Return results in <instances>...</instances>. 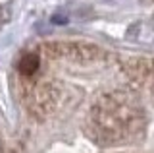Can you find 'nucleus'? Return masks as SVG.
Returning <instances> with one entry per match:
<instances>
[{
	"mask_svg": "<svg viewBox=\"0 0 154 153\" xmlns=\"http://www.w3.org/2000/svg\"><path fill=\"white\" fill-rule=\"evenodd\" d=\"M52 21H54V23H66V21H67V18H62V16H54V18H52Z\"/></svg>",
	"mask_w": 154,
	"mask_h": 153,
	"instance_id": "7ed1b4c3",
	"label": "nucleus"
},
{
	"mask_svg": "<svg viewBox=\"0 0 154 153\" xmlns=\"http://www.w3.org/2000/svg\"><path fill=\"white\" fill-rule=\"evenodd\" d=\"M133 118V109L118 99H104L98 109L94 107V128L98 130V138H104L108 142L125 136Z\"/></svg>",
	"mask_w": 154,
	"mask_h": 153,
	"instance_id": "f257e3e1",
	"label": "nucleus"
},
{
	"mask_svg": "<svg viewBox=\"0 0 154 153\" xmlns=\"http://www.w3.org/2000/svg\"><path fill=\"white\" fill-rule=\"evenodd\" d=\"M17 70L21 76H33L35 72L38 70V56L35 52H27L23 54L17 62Z\"/></svg>",
	"mask_w": 154,
	"mask_h": 153,
	"instance_id": "f03ea898",
	"label": "nucleus"
}]
</instances>
